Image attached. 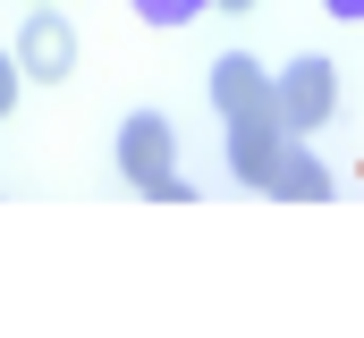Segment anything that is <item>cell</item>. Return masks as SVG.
<instances>
[{
  "label": "cell",
  "mask_w": 364,
  "mask_h": 338,
  "mask_svg": "<svg viewBox=\"0 0 364 338\" xmlns=\"http://www.w3.org/2000/svg\"><path fill=\"white\" fill-rule=\"evenodd\" d=\"M272 93H279V84L263 77L246 51H229V60L212 68V110H220V119H237V110H255V102H272Z\"/></svg>",
  "instance_id": "cell-5"
},
{
  "label": "cell",
  "mask_w": 364,
  "mask_h": 338,
  "mask_svg": "<svg viewBox=\"0 0 364 338\" xmlns=\"http://www.w3.org/2000/svg\"><path fill=\"white\" fill-rule=\"evenodd\" d=\"M170 161H178V144H170V119H161V110H136V119L119 127V178H127V186H144L153 203H186L195 186H186Z\"/></svg>",
  "instance_id": "cell-1"
},
{
  "label": "cell",
  "mask_w": 364,
  "mask_h": 338,
  "mask_svg": "<svg viewBox=\"0 0 364 338\" xmlns=\"http://www.w3.org/2000/svg\"><path fill=\"white\" fill-rule=\"evenodd\" d=\"M331 17H348V26H364V0H322Z\"/></svg>",
  "instance_id": "cell-9"
},
{
  "label": "cell",
  "mask_w": 364,
  "mask_h": 338,
  "mask_svg": "<svg viewBox=\"0 0 364 338\" xmlns=\"http://www.w3.org/2000/svg\"><path fill=\"white\" fill-rule=\"evenodd\" d=\"M272 195H288V203H331V169L314 161L305 144H288V153H279V178H272Z\"/></svg>",
  "instance_id": "cell-6"
},
{
  "label": "cell",
  "mask_w": 364,
  "mask_h": 338,
  "mask_svg": "<svg viewBox=\"0 0 364 338\" xmlns=\"http://www.w3.org/2000/svg\"><path fill=\"white\" fill-rule=\"evenodd\" d=\"M203 9H212V0H136V17H144V26H195Z\"/></svg>",
  "instance_id": "cell-7"
},
{
  "label": "cell",
  "mask_w": 364,
  "mask_h": 338,
  "mask_svg": "<svg viewBox=\"0 0 364 338\" xmlns=\"http://www.w3.org/2000/svg\"><path fill=\"white\" fill-rule=\"evenodd\" d=\"M17 77H26V68H17V60H0V119L17 110Z\"/></svg>",
  "instance_id": "cell-8"
},
{
  "label": "cell",
  "mask_w": 364,
  "mask_h": 338,
  "mask_svg": "<svg viewBox=\"0 0 364 338\" xmlns=\"http://www.w3.org/2000/svg\"><path fill=\"white\" fill-rule=\"evenodd\" d=\"M17 68L43 77V84H68V68H77V34H68V17L34 9V17L17 26Z\"/></svg>",
  "instance_id": "cell-4"
},
{
  "label": "cell",
  "mask_w": 364,
  "mask_h": 338,
  "mask_svg": "<svg viewBox=\"0 0 364 338\" xmlns=\"http://www.w3.org/2000/svg\"><path fill=\"white\" fill-rule=\"evenodd\" d=\"M212 9H255V0H212Z\"/></svg>",
  "instance_id": "cell-10"
},
{
  "label": "cell",
  "mask_w": 364,
  "mask_h": 338,
  "mask_svg": "<svg viewBox=\"0 0 364 338\" xmlns=\"http://www.w3.org/2000/svg\"><path fill=\"white\" fill-rule=\"evenodd\" d=\"M220 127H229V169H237V186L272 195L279 153H288V119H279V93H272V102H255V110H237V119H220Z\"/></svg>",
  "instance_id": "cell-2"
},
{
  "label": "cell",
  "mask_w": 364,
  "mask_h": 338,
  "mask_svg": "<svg viewBox=\"0 0 364 338\" xmlns=\"http://www.w3.org/2000/svg\"><path fill=\"white\" fill-rule=\"evenodd\" d=\"M272 84H279V119H288V136H305V127H322V119L339 110V68H331V60H288Z\"/></svg>",
  "instance_id": "cell-3"
}]
</instances>
